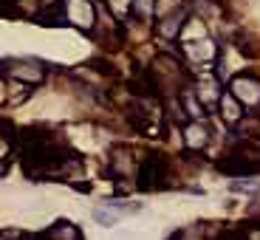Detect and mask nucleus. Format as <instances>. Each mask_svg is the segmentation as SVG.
Segmentation results:
<instances>
[{
  "label": "nucleus",
  "instance_id": "1",
  "mask_svg": "<svg viewBox=\"0 0 260 240\" xmlns=\"http://www.w3.org/2000/svg\"><path fill=\"white\" fill-rule=\"evenodd\" d=\"M0 71L9 74V79L12 82H23V85H40L43 82V77H46V68L40 62H34V59H14V62H3L0 65Z\"/></svg>",
  "mask_w": 260,
  "mask_h": 240
},
{
  "label": "nucleus",
  "instance_id": "2",
  "mask_svg": "<svg viewBox=\"0 0 260 240\" xmlns=\"http://www.w3.org/2000/svg\"><path fill=\"white\" fill-rule=\"evenodd\" d=\"M232 93L235 99L241 105H246V108H254V105H260V79L254 77H238L232 82Z\"/></svg>",
  "mask_w": 260,
  "mask_h": 240
},
{
  "label": "nucleus",
  "instance_id": "3",
  "mask_svg": "<svg viewBox=\"0 0 260 240\" xmlns=\"http://www.w3.org/2000/svg\"><path fill=\"white\" fill-rule=\"evenodd\" d=\"M164 161L158 156H147V161L142 164V178H139V189H156L164 184Z\"/></svg>",
  "mask_w": 260,
  "mask_h": 240
},
{
  "label": "nucleus",
  "instance_id": "4",
  "mask_svg": "<svg viewBox=\"0 0 260 240\" xmlns=\"http://www.w3.org/2000/svg\"><path fill=\"white\" fill-rule=\"evenodd\" d=\"M48 240H82V229H77L71 221H57L46 232Z\"/></svg>",
  "mask_w": 260,
  "mask_h": 240
},
{
  "label": "nucleus",
  "instance_id": "5",
  "mask_svg": "<svg viewBox=\"0 0 260 240\" xmlns=\"http://www.w3.org/2000/svg\"><path fill=\"white\" fill-rule=\"evenodd\" d=\"M218 111H221V116L226 119V122H238V119L243 116L241 102H238L232 93H223V96H221V102H218Z\"/></svg>",
  "mask_w": 260,
  "mask_h": 240
},
{
  "label": "nucleus",
  "instance_id": "6",
  "mask_svg": "<svg viewBox=\"0 0 260 240\" xmlns=\"http://www.w3.org/2000/svg\"><path fill=\"white\" fill-rule=\"evenodd\" d=\"M207 139H209V133H207L204 124H189L187 127V142H189L192 150H201L204 144H207Z\"/></svg>",
  "mask_w": 260,
  "mask_h": 240
},
{
  "label": "nucleus",
  "instance_id": "7",
  "mask_svg": "<svg viewBox=\"0 0 260 240\" xmlns=\"http://www.w3.org/2000/svg\"><path fill=\"white\" fill-rule=\"evenodd\" d=\"M232 192H249V195H260V181H232Z\"/></svg>",
  "mask_w": 260,
  "mask_h": 240
},
{
  "label": "nucleus",
  "instance_id": "8",
  "mask_svg": "<svg viewBox=\"0 0 260 240\" xmlns=\"http://www.w3.org/2000/svg\"><path fill=\"white\" fill-rule=\"evenodd\" d=\"M93 218H96V223H102V226H113V223H116V212H111V209H96Z\"/></svg>",
  "mask_w": 260,
  "mask_h": 240
},
{
  "label": "nucleus",
  "instance_id": "9",
  "mask_svg": "<svg viewBox=\"0 0 260 240\" xmlns=\"http://www.w3.org/2000/svg\"><path fill=\"white\" fill-rule=\"evenodd\" d=\"M127 9H130V0H116V17H124Z\"/></svg>",
  "mask_w": 260,
  "mask_h": 240
},
{
  "label": "nucleus",
  "instance_id": "10",
  "mask_svg": "<svg viewBox=\"0 0 260 240\" xmlns=\"http://www.w3.org/2000/svg\"><path fill=\"white\" fill-rule=\"evenodd\" d=\"M3 173H6V161H0V178H3Z\"/></svg>",
  "mask_w": 260,
  "mask_h": 240
}]
</instances>
